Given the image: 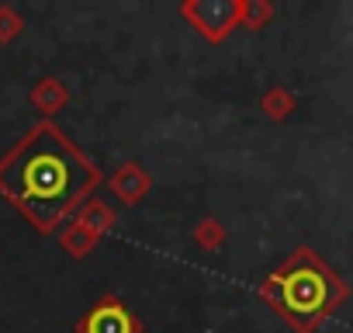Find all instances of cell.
<instances>
[{
  "label": "cell",
  "instance_id": "obj_3",
  "mask_svg": "<svg viewBox=\"0 0 353 333\" xmlns=\"http://www.w3.org/2000/svg\"><path fill=\"white\" fill-rule=\"evenodd\" d=\"M80 333H135V319L118 298H101L77 326Z\"/></svg>",
  "mask_w": 353,
  "mask_h": 333
},
{
  "label": "cell",
  "instance_id": "obj_2",
  "mask_svg": "<svg viewBox=\"0 0 353 333\" xmlns=\"http://www.w3.org/2000/svg\"><path fill=\"white\" fill-rule=\"evenodd\" d=\"M263 295L274 302V309L298 330L312 333L336 305L346 298V285L308 250L298 247L263 285Z\"/></svg>",
  "mask_w": 353,
  "mask_h": 333
},
{
  "label": "cell",
  "instance_id": "obj_1",
  "mask_svg": "<svg viewBox=\"0 0 353 333\" xmlns=\"http://www.w3.org/2000/svg\"><path fill=\"white\" fill-rule=\"evenodd\" d=\"M94 184V163L52 122L35 125L0 160V191L39 229H52Z\"/></svg>",
  "mask_w": 353,
  "mask_h": 333
}]
</instances>
